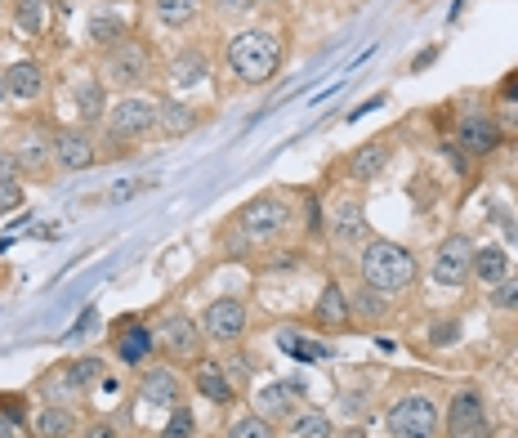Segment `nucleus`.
Listing matches in <instances>:
<instances>
[{"instance_id":"16","label":"nucleus","mask_w":518,"mask_h":438,"mask_svg":"<svg viewBox=\"0 0 518 438\" xmlns=\"http://www.w3.org/2000/svg\"><path fill=\"white\" fill-rule=\"evenodd\" d=\"M295 398H300V385H291V380H277V385H264L255 398V412L264 416V421H291L295 416Z\"/></svg>"},{"instance_id":"7","label":"nucleus","mask_w":518,"mask_h":438,"mask_svg":"<svg viewBox=\"0 0 518 438\" xmlns=\"http://www.w3.org/2000/svg\"><path fill=\"white\" fill-rule=\"evenodd\" d=\"M447 438H492V421H487V403L478 389H460L447 407Z\"/></svg>"},{"instance_id":"18","label":"nucleus","mask_w":518,"mask_h":438,"mask_svg":"<svg viewBox=\"0 0 518 438\" xmlns=\"http://www.w3.org/2000/svg\"><path fill=\"white\" fill-rule=\"evenodd\" d=\"M157 130L170 139H184L188 130H197V108H188V103H179V99H161L157 103Z\"/></svg>"},{"instance_id":"41","label":"nucleus","mask_w":518,"mask_h":438,"mask_svg":"<svg viewBox=\"0 0 518 438\" xmlns=\"http://www.w3.org/2000/svg\"><path fill=\"white\" fill-rule=\"evenodd\" d=\"M219 9H228V14H246V9H255L259 0H215Z\"/></svg>"},{"instance_id":"5","label":"nucleus","mask_w":518,"mask_h":438,"mask_svg":"<svg viewBox=\"0 0 518 438\" xmlns=\"http://www.w3.org/2000/svg\"><path fill=\"white\" fill-rule=\"evenodd\" d=\"M103 76H108L112 85H121V90H139L143 81L152 76V54L143 41H117L108 50V59H103Z\"/></svg>"},{"instance_id":"37","label":"nucleus","mask_w":518,"mask_h":438,"mask_svg":"<svg viewBox=\"0 0 518 438\" xmlns=\"http://www.w3.org/2000/svg\"><path fill=\"white\" fill-rule=\"evenodd\" d=\"M18 157H14V148H0V184H14L18 179Z\"/></svg>"},{"instance_id":"31","label":"nucleus","mask_w":518,"mask_h":438,"mask_svg":"<svg viewBox=\"0 0 518 438\" xmlns=\"http://www.w3.org/2000/svg\"><path fill=\"white\" fill-rule=\"evenodd\" d=\"M14 18L23 32L41 36L45 32V0H14Z\"/></svg>"},{"instance_id":"3","label":"nucleus","mask_w":518,"mask_h":438,"mask_svg":"<svg viewBox=\"0 0 518 438\" xmlns=\"http://www.w3.org/2000/svg\"><path fill=\"white\" fill-rule=\"evenodd\" d=\"M389 438H434L438 434V403L425 394H407L385 412Z\"/></svg>"},{"instance_id":"13","label":"nucleus","mask_w":518,"mask_h":438,"mask_svg":"<svg viewBox=\"0 0 518 438\" xmlns=\"http://www.w3.org/2000/svg\"><path fill=\"white\" fill-rule=\"evenodd\" d=\"M139 398L152 407H179L184 403V385H179V376L170 367H152L139 380Z\"/></svg>"},{"instance_id":"1","label":"nucleus","mask_w":518,"mask_h":438,"mask_svg":"<svg viewBox=\"0 0 518 438\" xmlns=\"http://www.w3.org/2000/svg\"><path fill=\"white\" fill-rule=\"evenodd\" d=\"M358 273L371 291L380 295H402L416 287L420 278V260L407 251L402 242H389V237H371L362 246V260H358Z\"/></svg>"},{"instance_id":"21","label":"nucleus","mask_w":518,"mask_h":438,"mask_svg":"<svg viewBox=\"0 0 518 438\" xmlns=\"http://www.w3.org/2000/svg\"><path fill=\"white\" fill-rule=\"evenodd\" d=\"M474 273L478 282H487V287H496V282L510 273V255L501 251V246H483V251H474Z\"/></svg>"},{"instance_id":"11","label":"nucleus","mask_w":518,"mask_h":438,"mask_svg":"<svg viewBox=\"0 0 518 438\" xmlns=\"http://www.w3.org/2000/svg\"><path fill=\"white\" fill-rule=\"evenodd\" d=\"M54 161L67 175H81V170H90L99 161V152H94V139L85 130H59L54 135Z\"/></svg>"},{"instance_id":"44","label":"nucleus","mask_w":518,"mask_h":438,"mask_svg":"<svg viewBox=\"0 0 518 438\" xmlns=\"http://www.w3.org/2000/svg\"><path fill=\"white\" fill-rule=\"evenodd\" d=\"M9 99V85H5V72H0V103Z\"/></svg>"},{"instance_id":"10","label":"nucleus","mask_w":518,"mask_h":438,"mask_svg":"<svg viewBox=\"0 0 518 438\" xmlns=\"http://www.w3.org/2000/svg\"><path fill=\"white\" fill-rule=\"evenodd\" d=\"M201 340H206V331H201V322L188 318V313H170V318L161 322V345H166V354L175 358V363H197Z\"/></svg>"},{"instance_id":"39","label":"nucleus","mask_w":518,"mask_h":438,"mask_svg":"<svg viewBox=\"0 0 518 438\" xmlns=\"http://www.w3.org/2000/svg\"><path fill=\"white\" fill-rule=\"evenodd\" d=\"M456 336H460V331H456L452 318H447V322H434V331H429V340H434V345H452Z\"/></svg>"},{"instance_id":"8","label":"nucleus","mask_w":518,"mask_h":438,"mask_svg":"<svg viewBox=\"0 0 518 438\" xmlns=\"http://www.w3.org/2000/svg\"><path fill=\"white\" fill-rule=\"evenodd\" d=\"M157 126V103L152 99H121L117 108H108V139L112 144H126V139H139Z\"/></svg>"},{"instance_id":"14","label":"nucleus","mask_w":518,"mask_h":438,"mask_svg":"<svg viewBox=\"0 0 518 438\" xmlns=\"http://www.w3.org/2000/svg\"><path fill=\"white\" fill-rule=\"evenodd\" d=\"M313 318H318V327H331V331H349L353 322V309H349V295H344L340 282H326L318 304H313Z\"/></svg>"},{"instance_id":"33","label":"nucleus","mask_w":518,"mask_h":438,"mask_svg":"<svg viewBox=\"0 0 518 438\" xmlns=\"http://www.w3.org/2000/svg\"><path fill=\"white\" fill-rule=\"evenodd\" d=\"M193 434H197V416L184 403L170 407V421L161 425V438H193Z\"/></svg>"},{"instance_id":"4","label":"nucleus","mask_w":518,"mask_h":438,"mask_svg":"<svg viewBox=\"0 0 518 438\" xmlns=\"http://www.w3.org/2000/svg\"><path fill=\"white\" fill-rule=\"evenodd\" d=\"M286 224H291V211H286L282 197H259V202H251L242 215H237V233H242V246H264V242H273V237L286 233Z\"/></svg>"},{"instance_id":"29","label":"nucleus","mask_w":518,"mask_h":438,"mask_svg":"<svg viewBox=\"0 0 518 438\" xmlns=\"http://www.w3.org/2000/svg\"><path fill=\"white\" fill-rule=\"evenodd\" d=\"M99 376H103V363L99 358H76V363H67V371H63V385L67 389H90V385H99Z\"/></svg>"},{"instance_id":"23","label":"nucleus","mask_w":518,"mask_h":438,"mask_svg":"<svg viewBox=\"0 0 518 438\" xmlns=\"http://www.w3.org/2000/svg\"><path fill=\"white\" fill-rule=\"evenodd\" d=\"M206 72H210V63H206L201 50H184V54H175V63H170V81L175 85H201Z\"/></svg>"},{"instance_id":"35","label":"nucleus","mask_w":518,"mask_h":438,"mask_svg":"<svg viewBox=\"0 0 518 438\" xmlns=\"http://www.w3.org/2000/svg\"><path fill=\"white\" fill-rule=\"evenodd\" d=\"M492 304L501 313H518V273H505L501 282L492 287Z\"/></svg>"},{"instance_id":"25","label":"nucleus","mask_w":518,"mask_h":438,"mask_svg":"<svg viewBox=\"0 0 518 438\" xmlns=\"http://www.w3.org/2000/svg\"><path fill=\"white\" fill-rule=\"evenodd\" d=\"M36 434L41 438H72L76 416L67 412V407H45V412H36Z\"/></svg>"},{"instance_id":"22","label":"nucleus","mask_w":518,"mask_h":438,"mask_svg":"<svg viewBox=\"0 0 518 438\" xmlns=\"http://www.w3.org/2000/svg\"><path fill=\"white\" fill-rule=\"evenodd\" d=\"M385 166H389V148L380 144V139H376V144H362V148L349 157V175H353V179H376Z\"/></svg>"},{"instance_id":"17","label":"nucleus","mask_w":518,"mask_h":438,"mask_svg":"<svg viewBox=\"0 0 518 438\" xmlns=\"http://www.w3.org/2000/svg\"><path fill=\"white\" fill-rule=\"evenodd\" d=\"M5 85H9V94H14V99L32 103V99H41V94H45V68H41V63H32V59L9 63Z\"/></svg>"},{"instance_id":"42","label":"nucleus","mask_w":518,"mask_h":438,"mask_svg":"<svg viewBox=\"0 0 518 438\" xmlns=\"http://www.w3.org/2000/svg\"><path fill=\"white\" fill-rule=\"evenodd\" d=\"M0 438H18V425H14V416H5V412H0Z\"/></svg>"},{"instance_id":"12","label":"nucleus","mask_w":518,"mask_h":438,"mask_svg":"<svg viewBox=\"0 0 518 438\" xmlns=\"http://www.w3.org/2000/svg\"><path fill=\"white\" fill-rule=\"evenodd\" d=\"M456 139H460V148H465V152L487 157V152L501 148V126H496L492 117H483V112H469V117H460Z\"/></svg>"},{"instance_id":"43","label":"nucleus","mask_w":518,"mask_h":438,"mask_svg":"<svg viewBox=\"0 0 518 438\" xmlns=\"http://www.w3.org/2000/svg\"><path fill=\"white\" fill-rule=\"evenodd\" d=\"M501 94H505V99H514V103H518V76H514V81H505V85H501Z\"/></svg>"},{"instance_id":"36","label":"nucleus","mask_w":518,"mask_h":438,"mask_svg":"<svg viewBox=\"0 0 518 438\" xmlns=\"http://www.w3.org/2000/svg\"><path fill=\"white\" fill-rule=\"evenodd\" d=\"M18 206H23V188H18V179L14 184H0V215L18 211Z\"/></svg>"},{"instance_id":"40","label":"nucleus","mask_w":518,"mask_h":438,"mask_svg":"<svg viewBox=\"0 0 518 438\" xmlns=\"http://www.w3.org/2000/svg\"><path fill=\"white\" fill-rule=\"evenodd\" d=\"M81 438H121V434H117V425L112 421H94V425H85L81 430Z\"/></svg>"},{"instance_id":"20","label":"nucleus","mask_w":518,"mask_h":438,"mask_svg":"<svg viewBox=\"0 0 518 438\" xmlns=\"http://www.w3.org/2000/svg\"><path fill=\"white\" fill-rule=\"evenodd\" d=\"M76 112H81L85 126L108 121V94H103L99 81H81V85H76Z\"/></svg>"},{"instance_id":"9","label":"nucleus","mask_w":518,"mask_h":438,"mask_svg":"<svg viewBox=\"0 0 518 438\" xmlns=\"http://www.w3.org/2000/svg\"><path fill=\"white\" fill-rule=\"evenodd\" d=\"M474 269V242L465 233H452L438 242V255H434V282L438 287H460Z\"/></svg>"},{"instance_id":"24","label":"nucleus","mask_w":518,"mask_h":438,"mask_svg":"<svg viewBox=\"0 0 518 438\" xmlns=\"http://www.w3.org/2000/svg\"><path fill=\"white\" fill-rule=\"evenodd\" d=\"M117 354H121V363L139 367L143 358L152 354V331L148 327H126L121 331V340H117Z\"/></svg>"},{"instance_id":"32","label":"nucleus","mask_w":518,"mask_h":438,"mask_svg":"<svg viewBox=\"0 0 518 438\" xmlns=\"http://www.w3.org/2000/svg\"><path fill=\"white\" fill-rule=\"evenodd\" d=\"M277 345H282L286 354L304 358V363H326V345H313V340H300V336H291V331H282V336H277Z\"/></svg>"},{"instance_id":"15","label":"nucleus","mask_w":518,"mask_h":438,"mask_svg":"<svg viewBox=\"0 0 518 438\" xmlns=\"http://www.w3.org/2000/svg\"><path fill=\"white\" fill-rule=\"evenodd\" d=\"M331 233L335 242H367V211H362V202H353V197H344V202L331 206Z\"/></svg>"},{"instance_id":"6","label":"nucleus","mask_w":518,"mask_h":438,"mask_svg":"<svg viewBox=\"0 0 518 438\" xmlns=\"http://www.w3.org/2000/svg\"><path fill=\"white\" fill-rule=\"evenodd\" d=\"M197 322H201V331H206V340H215V345H237V340L246 336V304L233 300V295L210 300Z\"/></svg>"},{"instance_id":"26","label":"nucleus","mask_w":518,"mask_h":438,"mask_svg":"<svg viewBox=\"0 0 518 438\" xmlns=\"http://www.w3.org/2000/svg\"><path fill=\"white\" fill-rule=\"evenodd\" d=\"M197 0H152V14L161 27H188L197 18Z\"/></svg>"},{"instance_id":"2","label":"nucleus","mask_w":518,"mask_h":438,"mask_svg":"<svg viewBox=\"0 0 518 438\" xmlns=\"http://www.w3.org/2000/svg\"><path fill=\"white\" fill-rule=\"evenodd\" d=\"M228 68L246 85L273 81L277 68H282V36L268 32V27H251V32L233 36V45H228Z\"/></svg>"},{"instance_id":"30","label":"nucleus","mask_w":518,"mask_h":438,"mask_svg":"<svg viewBox=\"0 0 518 438\" xmlns=\"http://www.w3.org/2000/svg\"><path fill=\"white\" fill-rule=\"evenodd\" d=\"M90 41L103 45V50H112L117 41H126V23H121L117 14H94L90 18Z\"/></svg>"},{"instance_id":"34","label":"nucleus","mask_w":518,"mask_h":438,"mask_svg":"<svg viewBox=\"0 0 518 438\" xmlns=\"http://www.w3.org/2000/svg\"><path fill=\"white\" fill-rule=\"evenodd\" d=\"M228 438H277V434H273V421H264L259 412H251V416H242V421H233Z\"/></svg>"},{"instance_id":"38","label":"nucleus","mask_w":518,"mask_h":438,"mask_svg":"<svg viewBox=\"0 0 518 438\" xmlns=\"http://www.w3.org/2000/svg\"><path fill=\"white\" fill-rule=\"evenodd\" d=\"M376 295H380V291H376ZM376 295H371L367 282H362V291H358V313H367V318H380V313H385V304H380Z\"/></svg>"},{"instance_id":"27","label":"nucleus","mask_w":518,"mask_h":438,"mask_svg":"<svg viewBox=\"0 0 518 438\" xmlns=\"http://www.w3.org/2000/svg\"><path fill=\"white\" fill-rule=\"evenodd\" d=\"M14 157H18V166L23 170H45L50 166V157H54V139H41V135L23 139V144L14 148Z\"/></svg>"},{"instance_id":"28","label":"nucleus","mask_w":518,"mask_h":438,"mask_svg":"<svg viewBox=\"0 0 518 438\" xmlns=\"http://www.w3.org/2000/svg\"><path fill=\"white\" fill-rule=\"evenodd\" d=\"M291 434L295 438H335V425H331V416L326 412H295L291 416Z\"/></svg>"},{"instance_id":"45","label":"nucleus","mask_w":518,"mask_h":438,"mask_svg":"<svg viewBox=\"0 0 518 438\" xmlns=\"http://www.w3.org/2000/svg\"><path fill=\"white\" fill-rule=\"evenodd\" d=\"M344 438H367V434H362V430H349V434H344Z\"/></svg>"},{"instance_id":"19","label":"nucleus","mask_w":518,"mask_h":438,"mask_svg":"<svg viewBox=\"0 0 518 438\" xmlns=\"http://www.w3.org/2000/svg\"><path fill=\"white\" fill-rule=\"evenodd\" d=\"M197 394L210 398V403H219V407H228V403H233V394H237V385H233V376H228L224 367L206 363L197 371Z\"/></svg>"}]
</instances>
